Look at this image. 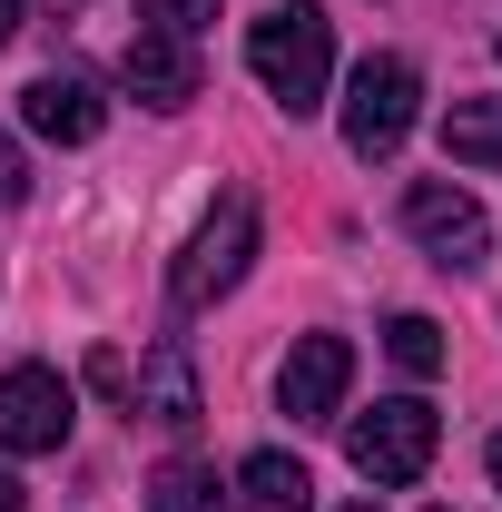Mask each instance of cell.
<instances>
[{
  "mask_svg": "<svg viewBox=\"0 0 502 512\" xmlns=\"http://www.w3.org/2000/svg\"><path fill=\"white\" fill-rule=\"evenodd\" d=\"M119 79L148 99V109H188V99H197V50L168 40V30H138V40L119 50Z\"/></svg>",
  "mask_w": 502,
  "mask_h": 512,
  "instance_id": "cell-9",
  "label": "cell"
},
{
  "mask_svg": "<svg viewBox=\"0 0 502 512\" xmlns=\"http://www.w3.org/2000/svg\"><path fill=\"white\" fill-rule=\"evenodd\" d=\"M414 99H424L414 60H365L345 79V148H355V158H394L404 128H414Z\"/></svg>",
  "mask_w": 502,
  "mask_h": 512,
  "instance_id": "cell-3",
  "label": "cell"
},
{
  "mask_svg": "<svg viewBox=\"0 0 502 512\" xmlns=\"http://www.w3.org/2000/svg\"><path fill=\"white\" fill-rule=\"evenodd\" d=\"M355 512H365V503H355Z\"/></svg>",
  "mask_w": 502,
  "mask_h": 512,
  "instance_id": "cell-20",
  "label": "cell"
},
{
  "mask_svg": "<svg viewBox=\"0 0 502 512\" xmlns=\"http://www.w3.org/2000/svg\"><path fill=\"white\" fill-rule=\"evenodd\" d=\"M138 404L158 414V424H197L207 404H197V365H188V345L168 335V345H148V365H138Z\"/></svg>",
  "mask_w": 502,
  "mask_h": 512,
  "instance_id": "cell-10",
  "label": "cell"
},
{
  "mask_svg": "<svg viewBox=\"0 0 502 512\" xmlns=\"http://www.w3.org/2000/svg\"><path fill=\"white\" fill-rule=\"evenodd\" d=\"M148 10V30H168V40H197L207 20H217V0H138Z\"/></svg>",
  "mask_w": 502,
  "mask_h": 512,
  "instance_id": "cell-15",
  "label": "cell"
},
{
  "mask_svg": "<svg viewBox=\"0 0 502 512\" xmlns=\"http://www.w3.org/2000/svg\"><path fill=\"white\" fill-rule=\"evenodd\" d=\"M345 384H355V345H345V335H306V345L286 355V375H276V404H286L296 424H325V414L345 404Z\"/></svg>",
  "mask_w": 502,
  "mask_h": 512,
  "instance_id": "cell-7",
  "label": "cell"
},
{
  "mask_svg": "<svg viewBox=\"0 0 502 512\" xmlns=\"http://www.w3.org/2000/svg\"><path fill=\"white\" fill-rule=\"evenodd\" d=\"M384 355H394L404 375H443V325L434 316H394L384 325Z\"/></svg>",
  "mask_w": 502,
  "mask_h": 512,
  "instance_id": "cell-14",
  "label": "cell"
},
{
  "mask_svg": "<svg viewBox=\"0 0 502 512\" xmlns=\"http://www.w3.org/2000/svg\"><path fill=\"white\" fill-rule=\"evenodd\" d=\"M237 493H247V512H315V473L296 453H247L237 463Z\"/></svg>",
  "mask_w": 502,
  "mask_h": 512,
  "instance_id": "cell-11",
  "label": "cell"
},
{
  "mask_svg": "<svg viewBox=\"0 0 502 512\" xmlns=\"http://www.w3.org/2000/svg\"><path fill=\"white\" fill-rule=\"evenodd\" d=\"M493 483H502V434H493Z\"/></svg>",
  "mask_w": 502,
  "mask_h": 512,
  "instance_id": "cell-19",
  "label": "cell"
},
{
  "mask_svg": "<svg viewBox=\"0 0 502 512\" xmlns=\"http://www.w3.org/2000/svg\"><path fill=\"white\" fill-rule=\"evenodd\" d=\"M434 444H443V424H434V404H414V394H394V404H375V414H355V434H345V453H355L365 483H424Z\"/></svg>",
  "mask_w": 502,
  "mask_h": 512,
  "instance_id": "cell-2",
  "label": "cell"
},
{
  "mask_svg": "<svg viewBox=\"0 0 502 512\" xmlns=\"http://www.w3.org/2000/svg\"><path fill=\"white\" fill-rule=\"evenodd\" d=\"M69 444V384L50 365L0 375V453H60Z\"/></svg>",
  "mask_w": 502,
  "mask_h": 512,
  "instance_id": "cell-5",
  "label": "cell"
},
{
  "mask_svg": "<svg viewBox=\"0 0 502 512\" xmlns=\"http://www.w3.org/2000/svg\"><path fill=\"white\" fill-rule=\"evenodd\" d=\"M443 158L502 168V99H453V109H443Z\"/></svg>",
  "mask_w": 502,
  "mask_h": 512,
  "instance_id": "cell-12",
  "label": "cell"
},
{
  "mask_svg": "<svg viewBox=\"0 0 502 512\" xmlns=\"http://www.w3.org/2000/svg\"><path fill=\"white\" fill-rule=\"evenodd\" d=\"M30 197V168H20V148H10V128H0V217Z\"/></svg>",
  "mask_w": 502,
  "mask_h": 512,
  "instance_id": "cell-16",
  "label": "cell"
},
{
  "mask_svg": "<svg viewBox=\"0 0 502 512\" xmlns=\"http://www.w3.org/2000/svg\"><path fill=\"white\" fill-rule=\"evenodd\" d=\"M148 512H227V493H217L207 463H168V473L148 483Z\"/></svg>",
  "mask_w": 502,
  "mask_h": 512,
  "instance_id": "cell-13",
  "label": "cell"
},
{
  "mask_svg": "<svg viewBox=\"0 0 502 512\" xmlns=\"http://www.w3.org/2000/svg\"><path fill=\"white\" fill-rule=\"evenodd\" d=\"M20 119L40 128V138H60V148H89V138L109 128V99H99L89 79L50 69V79H30V89H20Z\"/></svg>",
  "mask_w": 502,
  "mask_h": 512,
  "instance_id": "cell-8",
  "label": "cell"
},
{
  "mask_svg": "<svg viewBox=\"0 0 502 512\" xmlns=\"http://www.w3.org/2000/svg\"><path fill=\"white\" fill-rule=\"evenodd\" d=\"M247 69L266 79V99H276V109H296V119H306L315 99H325V79H335V20H325L315 0L266 10V20L247 30Z\"/></svg>",
  "mask_w": 502,
  "mask_h": 512,
  "instance_id": "cell-1",
  "label": "cell"
},
{
  "mask_svg": "<svg viewBox=\"0 0 502 512\" xmlns=\"http://www.w3.org/2000/svg\"><path fill=\"white\" fill-rule=\"evenodd\" d=\"M20 503H30V493H20V483H10V473H0V512H20Z\"/></svg>",
  "mask_w": 502,
  "mask_h": 512,
  "instance_id": "cell-18",
  "label": "cell"
},
{
  "mask_svg": "<svg viewBox=\"0 0 502 512\" xmlns=\"http://www.w3.org/2000/svg\"><path fill=\"white\" fill-rule=\"evenodd\" d=\"M256 256V197L227 188L217 207H207V227L188 237V256H178V306H207V296H227L237 276H247Z\"/></svg>",
  "mask_w": 502,
  "mask_h": 512,
  "instance_id": "cell-4",
  "label": "cell"
},
{
  "mask_svg": "<svg viewBox=\"0 0 502 512\" xmlns=\"http://www.w3.org/2000/svg\"><path fill=\"white\" fill-rule=\"evenodd\" d=\"M404 227L424 237L434 266H483V247H493L483 207H473L463 188H443V178H414V188H404Z\"/></svg>",
  "mask_w": 502,
  "mask_h": 512,
  "instance_id": "cell-6",
  "label": "cell"
},
{
  "mask_svg": "<svg viewBox=\"0 0 502 512\" xmlns=\"http://www.w3.org/2000/svg\"><path fill=\"white\" fill-rule=\"evenodd\" d=\"M10 30H20V0H0V50H10Z\"/></svg>",
  "mask_w": 502,
  "mask_h": 512,
  "instance_id": "cell-17",
  "label": "cell"
}]
</instances>
